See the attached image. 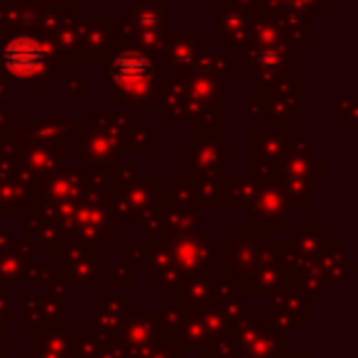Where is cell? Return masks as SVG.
<instances>
[{
  "label": "cell",
  "mask_w": 358,
  "mask_h": 358,
  "mask_svg": "<svg viewBox=\"0 0 358 358\" xmlns=\"http://www.w3.org/2000/svg\"><path fill=\"white\" fill-rule=\"evenodd\" d=\"M42 64V52L37 50L35 42L30 40H17L8 50V66L17 74H30V71L40 69Z\"/></svg>",
  "instance_id": "cell-1"
}]
</instances>
